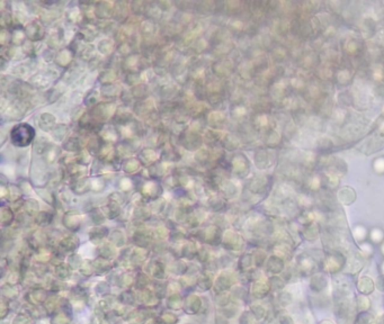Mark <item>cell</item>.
Returning <instances> with one entry per match:
<instances>
[{"mask_svg":"<svg viewBox=\"0 0 384 324\" xmlns=\"http://www.w3.org/2000/svg\"><path fill=\"white\" fill-rule=\"evenodd\" d=\"M184 306H186L187 307V312L195 313L201 307V301L200 298L197 296H194V295L193 296H188L187 300L184 303Z\"/></svg>","mask_w":384,"mask_h":324,"instance_id":"cell-1","label":"cell"},{"mask_svg":"<svg viewBox=\"0 0 384 324\" xmlns=\"http://www.w3.org/2000/svg\"><path fill=\"white\" fill-rule=\"evenodd\" d=\"M184 303L181 301V298L178 296V295H173V296L169 297L168 300V306L170 308H174V309H178L180 307H183Z\"/></svg>","mask_w":384,"mask_h":324,"instance_id":"cell-2","label":"cell"},{"mask_svg":"<svg viewBox=\"0 0 384 324\" xmlns=\"http://www.w3.org/2000/svg\"><path fill=\"white\" fill-rule=\"evenodd\" d=\"M70 320L68 316H66V314L63 313H59V314H55L54 318L52 320L53 324H69Z\"/></svg>","mask_w":384,"mask_h":324,"instance_id":"cell-3","label":"cell"}]
</instances>
